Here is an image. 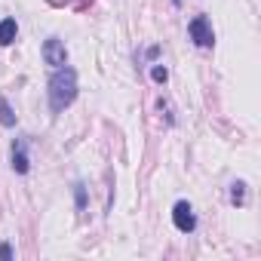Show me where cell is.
<instances>
[{
  "label": "cell",
  "instance_id": "6da1fadb",
  "mask_svg": "<svg viewBox=\"0 0 261 261\" xmlns=\"http://www.w3.org/2000/svg\"><path fill=\"white\" fill-rule=\"evenodd\" d=\"M46 95H49V111L53 114H62L65 108H71L74 98H77V71L68 68V65L56 68V74L46 83Z\"/></svg>",
  "mask_w": 261,
  "mask_h": 261
},
{
  "label": "cell",
  "instance_id": "7a4b0ae2",
  "mask_svg": "<svg viewBox=\"0 0 261 261\" xmlns=\"http://www.w3.org/2000/svg\"><path fill=\"white\" fill-rule=\"evenodd\" d=\"M188 37H191L194 46H200V49L215 46V31H212L209 16H194V19L188 22Z\"/></svg>",
  "mask_w": 261,
  "mask_h": 261
},
{
  "label": "cell",
  "instance_id": "3957f363",
  "mask_svg": "<svg viewBox=\"0 0 261 261\" xmlns=\"http://www.w3.org/2000/svg\"><path fill=\"white\" fill-rule=\"evenodd\" d=\"M172 224L181 230V233H194L197 230V215H194V206L188 200H178L172 206Z\"/></svg>",
  "mask_w": 261,
  "mask_h": 261
},
{
  "label": "cell",
  "instance_id": "277c9868",
  "mask_svg": "<svg viewBox=\"0 0 261 261\" xmlns=\"http://www.w3.org/2000/svg\"><path fill=\"white\" fill-rule=\"evenodd\" d=\"M43 62L49 65V68H62V65H68V49H65V40H59V37H49V40H43Z\"/></svg>",
  "mask_w": 261,
  "mask_h": 261
},
{
  "label": "cell",
  "instance_id": "5b68a950",
  "mask_svg": "<svg viewBox=\"0 0 261 261\" xmlns=\"http://www.w3.org/2000/svg\"><path fill=\"white\" fill-rule=\"evenodd\" d=\"M10 163L19 175H25L31 169V157H28V142L25 139H16L13 142V151H10Z\"/></svg>",
  "mask_w": 261,
  "mask_h": 261
},
{
  "label": "cell",
  "instance_id": "8992f818",
  "mask_svg": "<svg viewBox=\"0 0 261 261\" xmlns=\"http://www.w3.org/2000/svg\"><path fill=\"white\" fill-rule=\"evenodd\" d=\"M19 37V25L16 19H0V46H13Z\"/></svg>",
  "mask_w": 261,
  "mask_h": 261
},
{
  "label": "cell",
  "instance_id": "52a82bcc",
  "mask_svg": "<svg viewBox=\"0 0 261 261\" xmlns=\"http://www.w3.org/2000/svg\"><path fill=\"white\" fill-rule=\"evenodd\" d=\"M0 126H7V129L16 126V114H13V108H10V101L4 95H0Z\"/></svg>",
  "mask_w": 261,
  "mask_h": 261
},
{
  "label": "cell",
  "instance_id": "ba28073f",
  "mask_svg": "<svg viewBox=\"0 0 261 261\" xmlns=\"http://www.w3.org/2000/svg\"><path fill=\"white\" fill-rule=\"evenodd\" d=\"M86 203H89L86 185H83V181H74V206H77V212H86Z\"/></svg>",
  "mask_w": 261,
  "mask_h": 261
},
{
  "label": "cell",
  "instance_id": "9c48e42d",
  "mask_svg": "<svg viewBox=\"0 0 261 261\" xmlns=\"http://www.w3.org/2000/svg\"><path fill=\"white\" fill-rule=\"evenodd\" d=\"M230 203L233 206H243L246 203V181H233L230 185Z\"/></svg>",
  "mask_w": 261,
  "mask_h": 261
},
{
  "label": "cell",
  "instance_id": "30bf717a",
  "mask_svg": "<svg viewBox=\"0 0 261 261\" xmlns=\"http://www.w3.org/2000/svg\"><path fill=\"white\" fill-rule=\"evenodd\" d=\"M151 80H154V83H166V80H169V71H166L163 65H154V68H151Z\"/></svg>",
  "mask_w": 261,
  "mask_h": 261
},
{
  "label": "cell",
  "instance_id": "8fae6325",
  "mask_svg": "<svg viewBox=\"0 0 261 261\" xmlns=\"http://www.w3.org/2000/svg\"><path fill=\"white\" fill-rule=\"evenodd\" d=\"M13 258V246L10 243H0V261H10Z\"/></svg>",
  "mask_w": 261,
  "mask_h": 261
},
{
  "label": "cell",
  "instance_id": "7c38bea8",
  "mask_svg": "<svg viewBox=\"0 0 261 261\" xmlns=\"http://www.w3.org/2000/svg\"><path fill=\"white\" fill-rule=\"evenodd\" d=\"M172 4H175V7H181V0H172Z\"/></svg>",
  "mask_w": 261,
  "mask_h": 261
}]
</instances>
